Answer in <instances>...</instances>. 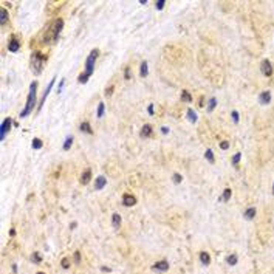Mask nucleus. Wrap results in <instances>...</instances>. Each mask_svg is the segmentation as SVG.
<instances>
[{
    "label": "nucleus",
    "mask_w": 274,
    "mask_h": 274,
    "mask_svg": "<svg viewBox=\"0 0 274 274\" xmlns=\"http://www.w3.org/2000/svg\"><path fill=\"white\" fill-rule=\"evenodd\" d=\"M36 88H37V82L33 81L31 85H30V95H28V99H27V106L23 107V110L20 112V118H25L36 106Z\"/></svg>",
    "instance_id": "1"
},
{
    "label": "nucleus",
    "mask_w": 274,
    "mask_h": 274,
    "mask_svg": "<svg viewBox=\"0 0 274 274\" xmlns=\"http://www.w3.org/2000/svg\"><path fill=\"white\" fill-rule=\"evenodd\" d=\"M62 28H64V20L59 17V19H56V20L53 22V25H51L50 33H48V36H47L45 41H47V42H50V41H57V39H59V34H60V31H62Z\"/></svg>",
    "instance_id": "2"
},
{
    "label": "nucleus",
    "mask_w": 274,
    "mask_h": 274,
    "mask_svg": "<svg viewBox=\"0 0 274 274\" xmlns=\"http://www.w3.org/2000/svg\"><path fill=\"white\" fill-rule=\"evenodd\" d=\"M98 56H99V50H98V48H93V50H91V53L88 54V57H87V62H85V73H87L88 76L93 74L95 62H96Z\"/></svg>",
    "instance_id": "3"
},
{
    "label": "nucleus",
    "mask_w": 274,
    "mask_h": 274,
    "mask_svg": "<svg viewBox=\"0 0 274 274\" xmlns=\"http://www.w3.org/2000/svg\"><path fill=\"white\" fill-rule=\"evenodd\" d=\"M45 60H47V56H44V54H41V53H34V54L31 56V67H33V71L37 73V74L41 73Z\"/></svg>",
    "instance_id": "4"
},
{
    "label": "nucleus",
    "mask_w": 274,
    "mask_h": 274,
    "mask_svg": "<svg viewBox=\"0 0 274 274\" xmlns=\"http://www.w3.org/2000/svg\"><path fill=\"white\" fill-rule=\"evenodd\" d=\"M11 124H12L11 118H5L3 119L2 126H0V139H3L6 136V133L9 132V129H11Z\"/></svg>",
    "instance_id": "5"
},
{
    "label": "nucleus",
    "mask_w": 274,
    "mask_h": 274,
    "mask_svg": "<svg viewBox=\"0 0 274 274\" xmlns=\"http://www.w3.org/2000/svg\"><path fill=\"white\" fill-rule=\"evenodd\" d=\"M260 68H262L263 76H266V77H269V76L272 74V65H271V62H269L268 59H263V60H262V65H260Z\"/></svg>",
    "instance_id": "6"
},
{
    "label": "nucleus",
    "mask_w": 274,
    "mask_h": 274,
    "mask_svg": "<svg viewBox=\"0 0 274 274\" xmlns=\"http://www.w3.org/2000/svg\"><path fill=\"white\" fill-rule=\"evenodd\" d=\"M152 269L156 271V272H164V271L169 269V263L166 262V260H160V262H156V263L152 266Z\"/></svg>",
    "instance_id": "7"
},
{
    "label": "nucleus",
    "mask_w": 274,
    "mask_h": 274,
    "mask_svg": "<svg viewBox=\"0 0 274 274\" xmlns=\"http://www.w3.org/2000/svg\"><path fill=\"white\" fill-rule=\"evenodd\" d=\"M8 50L11 53H16V51L20 50V42H19L17 37H11V41L8 42Z\"/></svg>",
    "instance_id": "8"
},
{
    "label": "nucleus",
    "mask_w": 274,
    "mask_h": 274,
    "mask_svg": "<svg viewBox=\"0 0 274 274\" xmlns=\"http://www.w3.org/2000/svg\"><path fill=\"white\" fill-rule=\"evenodd\" d=\"M122 203H124V206H135L136 204V198L133 197L132 194H124Z\"/></svg>",
    "instance_id": "9"
},
{
    "label": "nucleus",
    "mask_w": 274,
    "mask_h": 274,
    "mask_svg": "<svg viewBox=\"0 0 274 274\" xmlns=\"http://www.w3.org/2000/svg\"><path fill=\"white\" fill-rule=\"evenodd\" d=\"M139 135H141V138H149L152 135V126L150 124H144L142 129H141V132H139Z\"/></svg>",
    "instance_id": "10"
},
{
    "label": "nucleus",
    "mask_w": 274,
    "mask_h": 274,
    "mask_svg": "<svg viewBox=\"0 0 274 274\" xmlns=\"http://www.w3.org/2000/svg\"><path fill=\"white\" fill-rule=\"evenodd\" d=\"M106 184H107V178L104 177V175H99V177L96 178V181H95V189L99 191V189H102Z\"/></svg>",
    "instance_id": "11"
},
{
    "label": "nucleus",
    "mask_w": 274,
    "mask_h": 274,
    "mask_svg": "<svg viewBox=\"0 0 274 274\" xmlns=\"http://www.w3.org/2000/svg\"><path fill=\"white\" fill-rule=\"evenodd\" d=\"M90 180H91V171L87 169V171H84L82 175H81V184H88Z\"/></svg>",
    "instance_id": "12"
},
{
    "label": "nucleus",
    "mask_w": 274,
    "mask_h": 274,
    "mask_svg": "<svg viewBox=\"0 0 274 274\" xmlns=\"http://www.w3.org/2000/svg\"><path fill=\"white\" fill-rule=\"evenodd\" d=\"M54 81H56V79H51V82L48 84V87H47V90H45V93H44V96H42V101H41V104H39V109H41V107H42V104L45 102V99H47L48 93H50V91H51V88H53V87H54Z\"/></svg>",
    "instance_id": "13"
},
{
    "label": "nucleus",
    "mask_w": 274,
    "mask_h": 274,
    "mask_svg": "<svg viewBox=\"0 0 274 274\" xmlns=\"http://www.w3.org/2000/svg\"><path fill=\"white\" fill-rule=\"evenodd\" d=\"M259 99H260V102L262 104H269V101H271V93L266 90V91H262L260 93V96H259Z\"/></svg>",
    "instance_id": "14"
},
{
    "label": "nucleus",
    "mask_w": 274,
    "mask_h": 274,
    "mask_svg": "<svg viewBox=\"0 0 274 274\" xmlns=\"http://www.w3.org/2000/svg\"><path fill=\"white\" fill-rule=\"evenodd\" d=\"M200 262H201L203 265H209V262H211V256L207 254L206 251H201V253H200Z\"/></svg>",
    "instance_id": "15"
},
{
    "label": "nucleus",
    "mask_w": 274,
    "mask_h": 274,
    "mask_svg": "<svg viewBox=\"0 0 274 274\" xmlns=\"http://www.w3.org/2000/svg\"><path fill=\"white\" fill-rule=\"evenodd\" d=\"M121 221H122V220H121V215H119V214H113V215H112V225H113L115 228H119V226H121Z\"/></svg>",
    "instance_id": "16"
},
{
    "label": "nucleus",
    "mask_w": 274,
    "mask_h": 274,
    "mask_svg": "<svg viewBox=\"0 0 274 274\" xmlns=\"http://www.w3.org/2000/svg\"><path fill=\"white\" fill-rule=\"evenodd\" d=\"M256 207H248V209L245 211V218H248V220H251V218H254L256 217Z\"/></svg>",
    "instance_id": "17"
},
{
    "label": "nucleus",
    "mask_w": 274,
    "mask_h": 274,
    "mask_svg": "<svg viewBox=\"0 0 274 274\" xmlns=\"http://www.w3.org/2000/svg\"><path fill=\"white\" fill-rule=\"evenodd\" d=\"M79 129H81V132H84V133H93V130H91V127H90V124L88 122H82L81 126H79Z\"/></svg>",
    "instance_id": "18"
},
{
    "label": "nucleus",
    "mask_w": 274,
    "mask_h": 274,
    "mask_svg": "<svg viewBox=\"0 0 274 274\" xmlns=\"http://www.w3.org/2000/svg\"><path fill=\"white\" fill-rule=\"evenodd\" d=\"M181 101L183 102H191L192 101V96H191V93H189L188 90H183L181 91Z\"/></svg>",
    "instance_id": "19"
},
{
    "label": "nucleus",
    "mask_w": 274,
    "mask_h": 274,
    "mask_svg": "<svg viewBox=\"0 0 274 274\" xmlns=\"http://www.w3.org/2000/svg\"><path fill=\"white\" fill-rule=\"evenodd\" d=\"M71 144H73V136H71V135H68V136H67V139H65V142H64L62 149H64V150H70Z\"/></svg>",
    "instance_id": "20"
},
{
    "label": "nucleus",
    "mask_w": 274,
    "mask_h": 274,
    "mask_svg": "<svg viewBox=\"0 0 274 274\" xmlns=\"http://www.w3.org/2000/svg\"><path fill=\"white\" fill-rule=\"evenodd\" d=\"M30 259H31V262H33V263H36V265L42 262V256H41V254H39V253H33Z\"/></svg>",
    "instance_id": "21"
},
{
    "label": "nucleus",
    "mask_w": 274,
    "mask_h": 274,
    "mask_svg": "<svg viewBox=\"0 0 274 274\" xmlns=\"http://www.w3.org/2000/svg\"><path fill=\"white\" fill-rule=\"evenodd\" d=\"M139 74L141 77H146L147 76V62H141V68H139Z\"/></svg>",
    "instance_id": "22"
},
{
    "label": "nucleus",
    "mask_w": 274,
    "mask_h": 274,
    "mask_svg": "<svg viewBox=\"0 0 274 274\" xmlns=\"http://www.w3.org/2000/svg\"><path fill=\"white\" fill-rule=\"evenodd\" d=\"M231 194H232L231 189H225L223 194H221V197H220V200H221V201H228V200L231 198Z\"/></svg>",
    "instance_id": "23"
},
{
    "label": "nucleus",
    "mask_w": 274,
    "mask_h": 274,
    "mask_svg": "<svg viewBox=\"0 0 274 274\" xmlns=\"http://www.w3.org/2000/svg\"><path fill=\"white\" fill-rule=\"evenodd\" d=\"M6 20H8V11L5 8H2V9H0V22L6 23Z\"/></svg>",
    "instance_id": "24"
},
{
    "label": "nucleus",
    "mask_w": 274,
    "mask_h": 274,
    "mask_svg": "<svg viewBox=\"0 0 274 274\" xmlns=\"http://www.w3.org/2000/svg\"><path fill=\"white\" fill-rule=\"evenodd\" d=\"M188 118H189L191 122H197V113H195L192 109H189L188 110Z\"/></svg>",
    "instance_id": "25"
},
{
    "label": "nucleus",
    "mask_w": 274,
    "mask_h": 274,
    "mask_svg": "<svg viewBox=\"0 0 274 274\" xmlns=\"http://www.w3.org/2000/svg\"><path fill=\"white\" fill-rule=\"evenodd\" d=\"M204 158L209 161V163H214V153H212V150L211 149H207L206 152H204Z\"/></svg>",
    "instance_id": "26"
},
{
    "label": "nucleus",
    "mask_w": 274,
    "mask_h": 274,
    "mask_svg": "<svg viewBox=\"0 0 274 274\" xmlns=\"http://www.w3.org/2000/svg\"><path fill=\"white\" fill-rule=\"evenodd\" d=\"M226 262H228L229 265H237V256H236V254L228 256V257H226Z\"/></svg>",
    "instance_id": "27"
},
{
    "label": "nucleus",
    "mask_w": 274,
    "mask_h": 274,
    "mask_svg": "<svg viewBox=\"0 0 274 274\" xmlns=\"http://www.w3.org/2000/svg\"><path fill=\"white\" fill-rule=\"evenodd\" d=\"M104 110H106V106H104V102L101 101V102L98 104V113H96V115H98V118H101V116L104 115Z\"/></svg>",
    "instance_id": "28"
},
{
    "label": "nucleus",
    "mask_w": 274,
    "mask_h": 274,
    "mask_svg": "<svg viewBox=\"0 0 274 274\" xmlns=\"http://www.w3.org/2000/svg\"><path fill=\"white\" fill-rule=\"evenodd\" d=\"M31 147H33V149H41V147H42V141L39 139V138H34L33 142H31Z\"/></svg>",
    "instance_id": "29"
},
{
    "label": "nucleus",
    "mask_w": 274,
    "mask_h": 274,
    "mask_svg": "<svg viewBox=\"0 0 274 274\" xmlns=\"http://www.w3.org/2000/svg\"><path fill=\"white\" fill-rule=\"evenodd\" d=\"M215 106H217V99L215 98H212V99H209V106H207V112H212L214 109H215Z\"/></svg>",
    "instance_id": "30"
},
{
    "label": "nucleus",
    "mask_w": 274,
    "mask_h": 274,
    "mask_svg": "<svg viewBox=\"0 0 274 274\" xmlns=\"http://www.w3.org/2000/svg\"><path fill=\"white\" fill-rule=\"evenodd\" d=\"M240 158H242V153H240V152H237L236 155L232 156V164H234V166H237V164H239V161H240Z\"/></svg>",
    "instance_id": "31"
},
{
    "label": "nucleus",
    "mask_w": 274,
    "mask_h": 274,
    "mask_svg": "<svg viewBox=\"0 0 274 274\" xmlns=\"http://www.w3.org/2000/svg\"><path fill=\"white\" fill-rule=\"evenodd\" d=\"M88 77H90V76H88L87 73H81V74H79V82H81V84H85V82L88 81Z\"/></svg>",
    "instance_id": "32"
},
{
    "label": "nucleus",
    "mask_w": 274,
    "mask_h": 274,
    "mask_svg": "<svg viewBox=\"0 0 274 274\" xmlns=\"http://www.w3.org/2000/svg\"><path fill=\"white\" fill-rule=\"evenodd\" d=\"M172 181L175 183V184H180V183L183 181V177H181L180 174H175V175L172 177Z\"/></svg>",
    "instance_id": "33"
},
{
    "label": "nucleus",
    "mask_w": 274,
    "mask_h": 274,
    "mask_svg": "<svg viewBox=\"0 0 274 274\" xmlns=\"http://www.w3.org/2000/svg\"><path fill=\"white\" fill-rule=\"evenodd\" d=\"M60 265H62V268H64V269H68V268H70V262H68V259H62V260H60Z\"/></svg>",
    "instance_id": "34"
},
{
    "label": "nucleus",
    "mask_w": 274,
    "mask_h": 274,
    "mask_svg": "<svg viewBox=\"0 0 274 274\" xmlns=\"http://www.w3.org/2000/svg\"><path fill=\"white\" fill-rule=\"evenodd\" d=\"M124 77L126 79H130V77H132V70H130V67H127L124 70Z\"/></svg>",
    "instance_id": "35"
},
{
    "label": "nucleus",
    "mask_w": 274,
    "mask_h": 274,
    "mask_svg": "<svg viewBox=\"0 0 274 274\" xmlns=\"http://www.w3.org/2000/svg\"><path fill=\"white\" fill-rule=\"evenodd\" d=\"M231 115H232V121L234 122H239V112L234 110V112H231Z\"/></svg>",
    "instance_id": "36"
},
{
    "label": "nucleus",
    "mask_w": 274,
    "mask_h": 274,
    "mask_svg": "<svg viewBox=\"0 0 274 274\" xmlns=\"http://www.w3.org/2000/svg\"><path fill=\"white\" fill-rule=\"evenodd\" d=\"M155 6H156V9H163L164 8V0H158Z\"/></svg>",
    "instance_id": "37"
},
{
    "label": "nucleus",
    "mask_w": 274,
    "mask_h": 274,
    "mask_svg": "<svg viewBox=\"0 0 274 274\" xmlns=\"http://www.w3.org/2000/svg\"><path fill=\"white\" fill-rule=\"evenodd\" d=\"M74 262H76V263H79V262H81V253H79V251H76V253H74Z\"/></svg>",
    "instance_id": "38"
},
{
    "label": "nucleus",
    "mask_w": 274,
    "mask_h": 274,
    "mask_svg": "<svg viewBox=\"0 0 274 274\" xmlns=\"http://www.w3.org/2000/svg\"><path fill=\"white\" fill-rule=\"evenodd\" d=\"M220 147L223 149V150H226V149L229 147V142H228V141H221V142H220Z\"/></svg>",
    "instance_id": "39"
},
{
    "label": "nucleus",
    "mask_w": 274,
    "mask_h": 274,
    "mask_svg": "<svg viewBox=\"0 0 274 274\" xmlns=\"http://www.w3.org/2000/svg\"><path fill=\"white\" fill-rule=\"evenodd\" d=\"M112 93H113V87L110 85V87H107V90H106V96H112Z\"/></svg>",
    "instance_id": "40"
},
{
    "label": "nucleus",
    "mask_w": 274,
    "mask_h": 274,
    "mask_svg": "<svg viewBox=\"0 0 274 274\" xmlns=\"http://www.w3.org/2000/svg\"><path fill=\"white\" fill-rule=\"evenodd\" d=\"M147 112H149V115H153V106H152V104L147 107Z\"/></svg>",
    "instance_id": "41"
},
{
    "label": "nucleus",
    "mask_w": 274,
    "mask_h": 274,
    "mask_svg": "<svg viewBox=\"0 0 274 274\" xmlns=\"http://www.w3.org/2000/svg\"><path fill=\"white\" fill-rule=\"evenodd\" d=\"M9 236H11V237H14V236H16V229H14V228H11V229H9Z\"/></svg>",
    "instance_id": "42"
},
{
    "label": "nucleus",
    "mask_w": 274,
    "mask_h": 274,
    "mask_svg": "<svg viewBox=\"0 0 274 274\" xmlns=\"http://www.w3.org/2000/svg\"><path fill=\"white\" fill-rule=\"evenodd\" d=\"M161 133H169V129L167 127H161Z\"/></svg>",
    "instance_id": "43"
},
{
    "label": "nucleus",
    "mask_w": 274,
    "mask_h": 274,
    "mask_svg": "<svg viewBox=\"0 0 274 274\" xmlns=\"http://www.w3.org/2000/svg\"><path fill=\"white\" fill-rule=\"evenodd\" d=\"M198 106H200V107H203V106H204V101H203V98H200V99H198Z\"/></svg>",
    "instance_id": "44"
},
{
    "label": "nucleus",
    "mask_w": 274,
    "mask_h": 274,
    "mask_svg": "<svg viewBox=\"0 0 274 274\" xmlns=\"http://www.w3.org/2000/svg\"><path fill=\"white\" fill-rule=\"evenodd\" d=\"M74 228H76V223L73 221V223H70V229H74Z\"/></svg>",
    "instance_id": "45"
},
{
    "label": "nucleus",
    "mask_w": 274,
    "mask_h": 274,
    "mask_svg": "<svg viewBox=\"0 0 274 274\" xmlns=\"http://www.w3.org/2000/svg\"><path fill=\"white\" fill-rule=\"evenodd\" d=\"M272 194H274V184H272Z\"/></svg>",
    "instance_id": "46"
},
{
    "label": "nucleus",
    "mask_w": 274,
    "mask_h": 274,
    "mask_svg": "<svg viewBox=\"0 0 274 274\" xmlns=\"http://www.w3.org/2000/svg\"><path fill=\"white\" fill-rule=\"evenodd\" d=\"M37 274H45V272H37Z\"/></svg>",
    "instance_id": "47"
}]
</instances>
